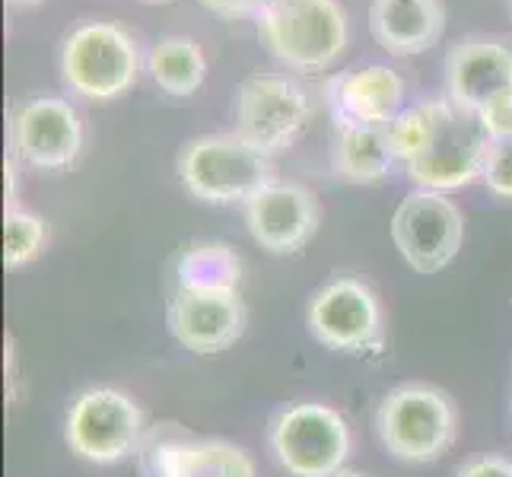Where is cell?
I'll return each instance as SVG.
<instances>
[{"label":"cell","mask_w":512,"mask_h":477,"mask_svg":"<svg viewBox=\"0 0 512 477\" xmlns=\"http://www.w3.org/2000/svg\"><path fill=\"white\" fill-rule=\"evenodd\" d=\"M13 7H32V4H42V0H7Z\"/></svg>","instance_id":"obj_26"},{"label":"cell","mask_w":512,"mask_h":477,"mask_svg":"<svg viewBox=\"0 0 512 477\" xmlns=\"http://www.w3.org/2000/svg\"><path fill=\"white\" fill-rule=\"evenodd\" d=\"M481 182L487 185L490 194H497L503 201H512V137L490 140Z\"/></svg>","instance_id":"obj_22"},{"label":"cell","mask_w":512,"mask_h":477,"mask_svg":"<svg viewBox=\"0 0 512 477\" xmlns=\"http://www.w3.org/2000/svg\"><path fill=\"white\" fill-rule=\"evenodd\" d=\"M271 455L293 477H331L350 455L347 420L322 401H296L277 411L268 430Z\"/></svg>","instance_id":"obj_7"},{"label":"cell","mask_w":512,"mask_h":477,"mask_svg":"<svg viewBox=\"0 0 512 477\" xmlns=\"http://www.w3.org/2000/svg\"><path fill=\"white\" fill-rule=\"evenodd\" d=\"M398 166L427 191H458L481 179L490 137L452 99H427L404 109L392 125Z\"/></svg>","instance_id":"obj_1"},{"label":"cell","mask_w":512,"mask_h":477,"mask_svg":"<svg viewBox=\"0 0 512 477\" xmlns=\"http://www.w3.org/2000/svg\"><path fill=\"white\" fill-rule=\"evenodd\" d=\"M61 80L74 96L112 102L125 96L140 77V48L134 35L112 20H86L61 42Z\"/></svg>","instance_id":"obj_5"},{"label":"cell","mask_w":512,"mask_h":477,"mask_svg":"<svg viewBox=\"0 0 512 477\" xmlns=\"http://www.w3.org/2000/svg\"><path fill=\"white\" fill-rule=\"evenodd\" d=\"M188 194L204 204H245L274 182V163L249 140L233 134H201L188 140L175 159Z\"/></svg>","instance_id":"obj_6"},{"label":"cell","mask_w":512,"mask_h":477,"mask_svg":"<svg viewBox=\"0 0 512 477\" xmlns=\"http://www.w3.org/2000/svg\"><path fill=\"white\" fill-rule=\"evenodd\" d=\"M255 23L268 55L296 74L328 70L350 39L338 0H264Z\"/></svg>","instance_id":"obj_2"},{"label":"cell","mask_w":512,"mask_h":477,"mask_svg":"<svg viewBox=\"0 0 512 477\" xmlns=\"http://www.w3.org/2000/svg\"><path fill=\"white\" fill-rule=\"evenodd\" d=\"M204 10H210L220 20H245V16H258L264 0H198Z\"/></svg>","instance_id":"obj_24"},{"label":"cell","mask_w":512,"mask_h":477,"mask_svg":"<svg viewBox=\"0 0 512 477\" xmlns=\"http://www.w3.org/2000/svg\"><path fill=\"white\" fill-rule=\"evenodd\" d=\"M306 328L315 341L338 353H366L382 347L379 296L357 277H334L306 306Z\"/></svg>","instance_id":"obj_12"},{"label":"cell","mask_w":512,"mask_h":477,"mask_svg":"<svg viewBox=\"0 0 512 477\" xmlns=\"http://www.w3.org/2000/svg\"><path fill=\"white\" fill-rule=\"evenodd\" d=\"M172 338L191 353H220L233 347L245 331V303L239 290L188 293L175 290L166 309Z\"/></svg>","instance_id":"obj_15"},{"label":"cell","mask_w":512,"mask_h":477,"mask_svg":"<svg viewBox=\"0 0 512 477\" xmlns=\"http://www.w3.org/2000/svg\"><path fill=\"white\" fill-rule=\"evenodd\" d=\"M446 99L474 115L490 140L512 137V45L468 35L446 55Z\"/></svg>","instance_id":"obj_3"},{"label":"cell","mask_w":512,"mask_h":477,"mask_svg":"<svg viewBox=\"0 0 512 477\" xmlns=\"http://www.w3.org/2000/svg\"><path fill=\"white\" fill-rule=\"evenodd\" d=\"M331 477H369V474H363V471H353V468H341L338 474H331Z\"/></svg>","instance_id":"obj_25"},{"label":"cell","mask_w":512,"mask_h":477,"mask_svg":"<svg viewBox=\"0 0 512 477\" xmlns=\"http://www.w3.org/2000/svg\"><path fill=\"white\" fill-rule=\"evenodd\" d=\"M455 477H512V462L503 455H478L458 468Z\"/></svg>","instance_id":"obj_23"},{"label":"cell","mask_w":512,"mask_h":477,"mask_svg":"<svg viewBox=\"0 0 512 477\" xmlns=\"http://www.w3.org/2000/svg\"><path fill=\"white\" fill-rule=\"evenodd\" d=\"M242 214L252 239L271 255L303 252L322 223L319 198L306 185L280 179L264 185L255 198L245 201Z\"/></svg>","instance_id":"obj_14"},{"label":"cell","mask_w":512,"mask_h":477,"mask_svg":"<svg viewBox=\"0 0 512 477\" xmlns=\"http://www.w3.org/2000/svg\"><path fill=\"white\" fill-rule=\"evenodd\" d=\"M147 74L166 96L188 99L207 80V58L204 48L188 39V35H166L147 55Z\"/></svg>","instance_id":"obj_20"},{"label":"cell","mask_w":512,"mask_h":477,"mask_svg":"<svg viewBox=\"0 0 512 477\" xmlns=\"http://www.w3.org/2000/svg\"><path fill=\"white\" fill-rule=\"evenodd\" d=\"M309 118V93L287 74H252L236 93V134L268 156L290 150Z\"/></svg>","instance_id":"obj_8"},{"label":"cell","mask_w":512,"mask_h":477,"mask_svg":"<svg viewBox=\"0 0 512 477\" xmlns=\"http://www.w3.org/2000/svg\"><path fill=\"white\" fill-rule=\"evenodd\" d=\"M334 125L392 128L404 112V80L388 64H366L331 77L325 86Z\"/></svg>","instance_id":"obj_16"},{"label":"cell","mask_w":512,"mask_h":477,"mask_svg":"<svg viewBox=\"0 0 512 477\" xmlns=\"http://www.w3.org/2000/svg\"><path fill=\"white\" fill-rule=\"evenodd\" d=\"M369 32L395 58H414L439 45L446 32L443 0H373Z\"/></svg>","instance_id":"obj_17"},{"label":"cell","mask_w":512,"mask_h":477,"mask_svg":"<svg viewBox=\"0 0 512 477\" xmlns=\"http://www.w3.org/2000/svg\"><path fill=\"white\" fill-rule=\"evenodd\" d=\"M242 258L233 245L220 239H201L182 249L175 261V290L188 293H214V290H239Z\"/></svg>","instance_id":"obj_19"},{"label":"cell","mask_w":512,"mask_h":477,"mask_svg":"<svg viewBox=\"0 0 512 477\" xmlns=\"http://www.w3.org/2000/svg\"><path fill=\"white\" fill-rule=\"evenodd\" d=\"M392 242L417 274H439L465 242V217L443 191L414 188L392 217Z\"/></svg>","instance_id":"obj_10"},{"label":"cell","mask_w":512,"mask_h":477,"mask_svg":"<svg viewBox=\"0 0 512 477\" xmlns=\"http://www.w3.org/2000/svg\"><path fill=\"white\" fill-rule=\"evenodd\" d=\"M147 4H169V0H147Z\"/></svg>","instance_id":"obj_27"},{"label":"cell","mask_w":512,"mask_h":477,"mask_svg":"<svg viewBox=\"0 0 512 477\" xmlns=\"http://www.w3.org/2000/svg\"><path fill=\"white\" fill-rule=\"evenodd\" d=\"M331 163H334V172L353 185H376L388 179L392 169L398 166L392 128L334 125Z\"/></svg>","instance_id":"obj_18"},{"label":"cell","mask_w":512,"mask_h":477,"mask_svg":"<svg viewBox=\"0 0 512 477\" xmlns=\"http://www.w3.org/2000/svg\"><path fill=\"white\" fill-rule=\"evenodd\" d=\"M144 411L137 401L115 388H93L70 404L64 420V439L74 455L93 465H115L137 455L144 443Z\"/></svg>","instance_id":"obj_9"},{"label":"cell","mask_w":512,"mask_h":477,"mask_svg":"<svg viewBox=\"0 0 512 477\" xmlns=\"http://www.w3.org/2000/svg\"><path fill=\"white\" fill-rule=\"evenodd\" d=\"M144 477H255L252 458L226 439L194 436L179 423H156L137 449Z\"/></svg>","instance_id":"obj_11"},{"label":"cell","mask_w":512,"mask_h":477,"mask_svg":"<svg viewBox=\"0 0 512 477\" xmlns=\"http://www.w3.org/2000/svg\"><path fill=\"white\" fill-rule=\"evenodd\" d=\"M376 433L385 452L408 465L443 458L458 436L455 401L436 385L408 382L392 388L376 408Z\"/></svg>","instance_id":"obj_4"},{"label":"cell","mask_w":512,"mask_h":477,"mask_svg":"<svg viewBox=\"0 0 512 477\" xmlns=\"http://www.w3.org/2000/svg\"><path fill=\"white\" fill-rule=\"evenodd\" d=\"M10 150L35 172H64L83 153V121L61 96H32L10 118Z\"/></svg>","instance_id":"obj_13"},{"label":"cell","mask_w":512,"mask_h":477,"mask_svg":"<svg viewBox=\"0 0 512 477\" xmlns=\"http://www.w3.org/2000/svg\"><path fill=\"white\" fill-rule=\"evenodd\" d=\"M48 245V223L23 207L4 210V264L7 271H20L42 255Z\"/></svg>","instance_id":"obj_21"}]
</instances>
